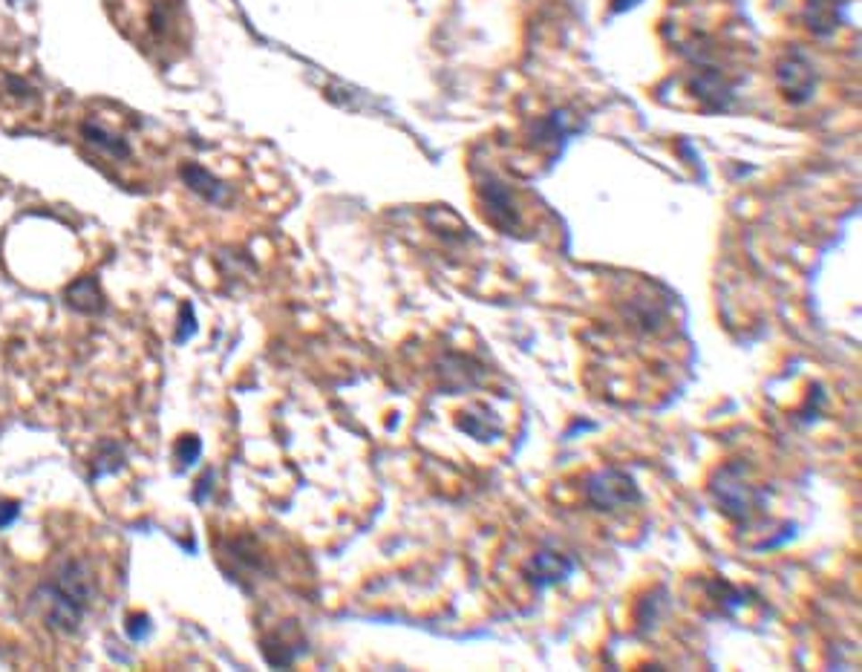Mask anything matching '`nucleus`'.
Segmentation results:
<instances>
[{
    "label": "nucleus",
    "instance_id": "nucleus-11",
    "mask_svg": "<svg viewBox=\"0 0 862 672\" xmlns=\"http://www.w3.org/2000/svg\"><path fill=\"white\" fill-rule=\"evenodd\" d=\"M81 136H84V141H89V145L98 148V150H105L107 157H113V159H127L133 153L131 145H127L122 136L110 133L107 127H101L98 122H84L81 124Z\"/></svg>",
    "mask_w": 862,
    "mask_h": 672
},
{
    "label": "nucleus",
    "instance_id": "nucleus-9",
    "mask_svg": "<svg viewBox=\"0 0 862 672\" xmlns=\"http://www.w3.org/2000/svg\"><path fill=\"white\" fill-rule=\"evenodd\" d=\"M182 179H185V185H188L190 191L199 193L202 200H208V202H214V205H220V202L228 200V185H223L220 179H216L214 174H208V171H205V167L197 165V162H190V165L182 167Z\"/></svg>",
    "mask_w": 862,
    "mask_h": 672
},
{
    "label": "nucleus",
    "instance_id": "nucleus-15",
    "mask_svg": "<svg viewBox=\"0 0 862 672\" xmlns=\"http://www.w3.org/2000/svg\"><path fill=\"white\" fill-rule=\"evenodd\" d=\"M148 632H150V620H148V615H136V617H131V624H127V635H131L133 641L148 638Z\"/></svg>",
    "mask_w": 862,
    "mask_h": 672
},
{
    "label": "nucleus",
    "instance_id": "nucleus-12",
    "mask_svg": "<svg viewBox=\"0 0 862 672\" xmlns=\"http://www.w3.org/2000/svg\"><path fill=\"white\" fill-rule=\"evenodd\" d=\"M115 468H119V447H115V445H105V447H101V456H98L96 464H93V473H96V476H105V473H113Z\"/></svg>",
    "mask_w": 862,
    "mask_h": 672
},
{
    "label": "nucleus",
    "instance_id": "nucleus-16",
    "mask_svg": "<svg viewBox=\"0 0 862 672\" xmlns=\"http://www.w3.org/2000/svg\"><path fill=\"white\" fill-rule=\"evenodd\" d=\"M9 4H18V0H9Z\"/></svg>",
    "mask_w": 862,
    "mask_h": 672
},
{
    "label": "nucleus",
    "instance_id": "nucleus-8",
    "mask_svg": "<svg viewBox=\"0 0 862 672\" xmlns=\"http://www.w3.org/2000/svg\"><path fill=\"white\" fill-rule=\"evenodd\" d=\"M482 214L502 231H513L520 225L517 202H513L508 185L496 183V179H487L482 185Z\"/></svg>",
    "mask_w": 862,
    "mask_h": 672
},
{
    "label": "nucleus",
    "instance_id": "nucleus-5",
    "mask_svg": "<svg viewBox=\"0 0 862 672\" xmlns=\"http://www.w3.org/2000/svg\"><path fill=\"white\" fill-rule=\"evenodd\" d=\"M574 572V560L554 549H537L528 563H525V580H528L531 591H543L548 586L560 583Z\"/></svg>",
    "mask_w": 862,
    "mask_h": 672
},
{
    "label": "nucleus",
    "instance_id": "nucleus-4",
    "mask_svg": "<svg viewBox=\"0 0 862 672\" xmlns=\"http://www.w3.org/2000/svg\"><path fill=\"white\" fill-rule=\"evenodd\" d=\"M776 81L784 101H790V105H802L810 96H814V87H816V70L814 64H810L807 55H802L799 49H793L782 61H779V70H776Z\"/></svg>",
    "mask_w": 862,
    "mask_h": 672
},
{
    "label": "nucleus",
    "instance_id": "nucleus-1",
    "mask_svg": "<svg viewBox=\"0 0 862 672\" xmlns=\"http://www.w3.org/2000/svg\"><path fill=\"white\" fill-rule=\"evenodd\" d=\"M678 323L672 318V301L652 289L649 283H635L621 301L603 315L597 327V376L609 384L617 367L629 370L621 402H646L652 393L672 387Z\"/></svg>",
    "mask_w": 862,
    "mask_h": 672
},
{
    "label": "nucleus",
    "instance_id": "nucleus-10",
    "mask_svg": "<svg viewBox=\"0 0 862 672\" xmlns=\"http://www.w3.org/2000/svg\"><path fill=\"white\" fill-rule=\"evenodd\" d=\"M67 306L81 315H98L105 309V294L98 289L96 277H79L67 289Z\"/></svg>",
    "mask_w": 862,
    "mask_h": 672
},
{
    "label": "nucleus",
    "instance_id": "nucleus-3",
    "mask_svg": "<svg viewBox=\"0 0 862 672\" xmlns=\"http://www.w3.org/2000/svg\"><path fill=\"white\" fill-rule=\"evenodd\" d=\"M580 499L586 511L597 516H614L629 511L632 506H640V490L623 471L606 468V471H595L583 476Z\"/></svg>",
    "mask_w": 862,
    "mask_h": 672
},
{
    "label": "nucleus",
    "instance_id": "nucleus-7",
    "mask_svg": "<svg viewBox=\"0 0 862 672\" xmlns=\"http://www.w3.org/2000/svg\"><path fill=\"white\" fill-rule=\"evenodd\" d=\"M41 598H44V620H46L49 629L61 632V635H72V632H79L87 609H81V606L72 603L70 598H63V594L53 583H46L41 589Z\"/></svg>",
    "mask_w": 862,
    "mask_h": 672
},
{
    "label": "nucleus",
    "instance_id": "nucleus-14",
    "mask_svg": "<svg viewBox=\"0 0 862 672\" xmlns=\"http://www.w3.org/2000/svg\"><path fill=\"white\" fill-rule=\"evenodd\" d=\"M21 516V506L12 499H0V528H9Z\"/></svg>",
    "mask_w": 862,
    "mask_h": 672
},
{
    "label": "nucleus",
    "instance_id": "nucleus-13",
    "mask_svg": "<svg viewBox=\"0 0 862 672\" xmlns=\"http://www.w3.org/2000/svg\"><path fill=\"white\" fill-rule=\"evenodd\" d=\"M199 454H202V442L197 436H185L182 442H179V462H182L185 468L188 464H194L199 459Z\"/></svg>",
    "mask_w": 862,
    "mask_h": 672
},
{
    "label": "nucleus",
    "instance_id": "nucleus-2",
    "mask_svg": "<svg viewBox=\"0 0 862 672\" xmlns=\"http://www.w3.org/2000/svg\"><path fill=\"white\" fill-rule=\"evenodd\" d=\"M713 502L741 532H758L770 520V488L756 480L748 462H727L715 471L710 485Z\"/></svg>",
    "mask_w": 862,
    "mask_h": 672
},
{
    "label": "nucleus",
    "instance_id": "nucleus-6",
    "mask_svg": "<svg viewBox=\"0 0 862 672\" xmlns=\"http://www.w3.org/2000/svg\"><path fill=\"white\" fill-rule=\"evenodd\" d=\"M53 586L63 594V598H70L72 603H79L81 609H89V603L96 600L98 586H96V574L93 568H89L87 560H67L58 574L53 580Z\"/></svg>",
    "mask_w": 862,
    "mask_h": 672
}]
</instances>
